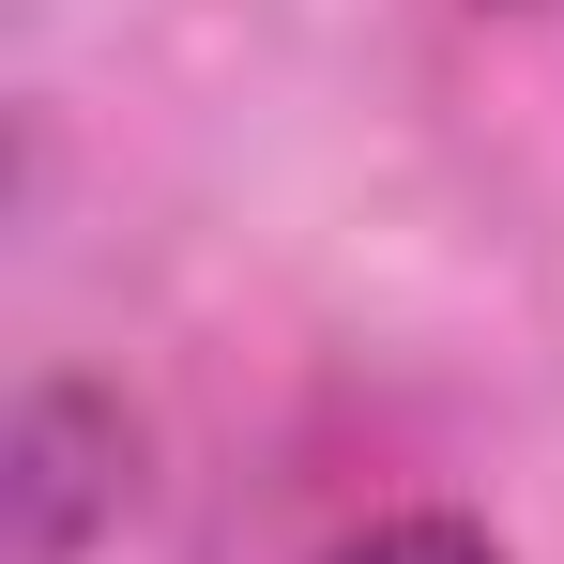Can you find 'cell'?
<instances>
[{"label": "cell", "instance_id": "6da1fadb", "mask_svg": "<svg viewBox=\"0 0 564 564\" xmlns=\"http://www.w3.org/2000/svg\"><path fill=\"white\" fill-rule=\"evenodd\" d=\"M336 564H503L473 519H381V534H351Z\"/></svg>", "mask_w": 564, "mask_h": 564}]
</instances>
